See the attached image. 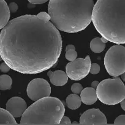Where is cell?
<instances>
[{"instance_id":"obj_30","label":"cell","mask_w":125,"mask_h":125,"mask_svg":"<svg viewBox=\"0 0 125 125\" xmlns=\"http://www.w3.org/2000/svg\"><path fill=\"white\" fill-rule=\"evenodd\" d=\"M80 124V123H78V122H73L72 123L71 125H79Z\"/></svg>"},{"instance_id":"obj_5","label":"cell","mask_w":125,"mask_h":125,"mask_svg":"<svg viewBox=\"0 0 125 125\" xmlns=\"http://www.w3.org/2000/svg\"><path fill=\"white\" fill-rule=\"evenodd\" d=\"M98 99L106 105H116L125 98V85L118 77L99 83L96 88Z\"/></svg>"},{"instance_id":"obj_19","label":"cell","mask_w":125,"mask_h":125,"mask_svg":"<svg viewBox=\"0 0 125 125\" xmlns=\"http://www.w3.org/2000/svg\"><path fill=\"white\" fill-rule=\"evenodd\" d=\"M83 90V86H82V85L79 83H74L71 86V91L72 92L74 93L77 94H80L81 93V92L82 91V90Z\"/></svg>"},{"instance_id":"obj_24","label":"cell","mask_w":125,"mask_h":125,"mask_svg":"<svg viewBox=\"0 0 125 125\" xmlns=\"http://www.w3.org/2000/svg\"><path fill=\"white\" fill-rule=\"evenodd\" d=\"M10 11L12 13H15L18 10V5L15 3H10L9 5Z\"/></svg>"},{"instance_id":"obj_28","label":"cell","mask_w":125,"mask_h":125,"mask_svg":"<svg viewBox=\"0 0 125 125\" xmlns=\"http://www.w3.org/2000/svg\"><path fill=\"white\" fill-rule=\"evenodd\" d=\"M121 107L123 109V110L125 111V98L121 102Z\"/></svg>"},{"instance_id":"obj_14","label":"cell","mask_w":125,"mask_h":125,"mask_svg":"<svg viewBox=\"0 0 125 125\" xmlns=\"http://www.w3.org/2000/svg\"><path fill=\"white\" fill-rule=\"evenodd\" d=\"M0 124L1 125H17L14 116L8 111L4 109H0Z\"/></svg>"},{"instance_id":"obj_3","label":"cell","mask_w":125,"mask_h":125,"mask_svg":"<svg viewBox=\"0 0 125 125\" xmlns=\"http://www.w3.org/2000/svg\"><path fill=\"white\" fill-rule=\"evenodd\" d=\"M92 21L107 40L125 44V0H98L93 10Z\"/></svg>"},{"instance_id":"obj_15","label":"cell","mask_w":125,"mask_h":125,"mask_svg":"<svg viewBox=\"0 0 125 125\" xmlns=\"http://www.w3.org/2000/svg\"><path fill=\"white\" fill-rule=\"evenodd\" d=\"M82 102L81 98L75 93L69 94L66 100L67 107L72 110H75L80 107Z\"/></svg>"},{"instance_id":"obj_12","label":"cell","mask_w":125,"mask_h":125,"mask_svg":"<svg viewBox=\"0 0 125 125\" xmlns=\"http://www.w3.org/2000/svg\"><path fill=\"white\" fill-rule=\"evenodd\" d=\"M80 98L83 103L86 105H92L98 100V95L96 89L93 87H87L82 90Z\"/></svg>"},{"instance_id":"obj_10","label":"cell","mask_w":125,"mask_h":125,"mask_svg":"<svg viewBox=\"0 0 125 125\" xmlns=\"http://www.w3.org/2000/svg\"><path fill=\"white\" fill-rule=\"evenodd\" d=\"M6 109L14 117H20L26 110V102L20 97H13L7 102Z\"/></svg>"},{"instance_id":"obj_17","label":"cell","mask_w":125,"mask_h":125,"mask_svg":"<svg viewBox=\"0 0 125 125\" xmlns=\"http://www.w3.org/2000/svg\"><path fill=\"white\" fill-rule=\"evenodd\" d=\"M12 80L8 75H1L0 76V89L1 90H10L11 88Z\"/></svg>"},{"instance_id":"obj_23","label":"cell","mask_w":125,"mask_h":125,"mask_svg":"<svg viewBox=\"0 0 125 125\" xmlns=\"http://www.w3.org/2000/svg\"><path fill=\"white\" fill-rule=\"evenodd\" d=\"M60 125H71V122L68 116H63L60 121Z\"/></svg>"},{"instance_id":"obj_7","label":"cell","mask_w":125,"mask_h":125,"mask_svg":"<svg viewBox=\"0 0 125 125\" xmlns=\"http://www.w3.org/2000/svg\"><path fill=\"white\" fill-rule=\"evenodd\" d=\"M91 61L90 57L77 58L68 63L66 71L69 79L73 80H80L88 75L90 72Z\"/></svg>"},{"instance_id":"obj_4","label":"cell","mask_w":125,"mask_h":125,"mask_svg":"<svg viewBox=\"0 0 125 125\" xmlns=\"http://www.w3.org/2000/svg\"><path fill=\"white\" fill-rule=\"evenodd\" d=\"M64 112L63 103L58 98H42L26 109L20 125H60Z\"/></svg>"},{"instance_id":"obj_16","label":"cell","mask_w":125,"mask_h":125,"mask_svg":"<svg viewBox=\"0 0 125 125\" xmlns=\"http://www.w3.org/2000/svg\"><path fill=\"white\" fill-rule=\"evenodd\" d=\"M90 47L92 52L99 53L104 51L105 48V43L103 42L101 38H96L90 42Z\"/></svg>"},{"instance_id":"obj_11","label":"cell","mask_w":125,"mask_h":125,"mask_svg":"<svg viewBox=\"0 0 125 125\" xmlns=\"http://www.w3.org/2000/svg\"><path fill=\"white\" fill-rule=\"evenodd\" d=\"M47 75L51 83L55 86H63L68 82L69 78L66 73L61 70L54 72L49 71Z\"/></svg>"},{"instance_id":"obj_6","label":"cell","mask_w":125,"mask_h":125,"mask_svg":"<svg viewBox=\"0 0 125 125\" xmlns=\"http://www.w3.org/2000/svg\"><path fill=\"white\" fill-rule=\"evenodd\" d=\"M104 66L112 77H118L125 72V47L121 45L111 47L104 56Z\"/></svg>"},{"instance_id":"obj_25","label":"cell","mask_w":125,"mask_h":125,"mask_svg":"<svg viewBox=\"0 0 125 125\" xmlns=\"http://www.w3.org/2000/svg\"><path fill=\"white\" fill-rule=\"evenodd\" d=\"M29 3L33 4H41L46 3L49 0H28Z\"/></svg>"},{"instance_id":"obj_1","label":"cell","mask_w":125,"mask_h":125,"mask_svg":"<svg viewBox=\"0 0 125 125\" xmlns=\"http://www.w3.org/2000/svg\"><path fill=\"white\" fill-rule=\"evenodd\" d=\"M49 13L25 15L9 21L0 33V56L12 70L25 74L53 66L62 50V38Z\"/></svg>"},{"instance_id":"obj_9","label":"cell","mask_w":125,"mask_h":125,"mask_svg":"<svg viewBox=\"0 0 125 125\" xmlns=\"http://www.w3.org/2000/svg\"><path fill=\"white\" fill-rule=\"evenodd\" d=\"M80 125H106L107 118L98 109H91L85 111L80 118Z\"/></svg>"},{"instance_id":"obj_18","label":"cell","mask_w":125,"mask_h":125,"mask_svg":"<svg viewBox=\"0 0 125 125\" xmlns=\"http://www.w3.org/2000/svg\"><path fill=\"white\" fill-rule=\"evenodd\" d=\"M77 53L75 50H69L66 52L65 57L68 61H74L77 58Z\"/></svg>"},{"instance_id":"obj_2","label":"cell","mask_w":125,"mask_h":125,"mask_svg":"<svg viewBox=\"0 0 125 125\" xmlns=\"http://www.w3.org/2000/svg\"><path fill=\"white\" fill-rule=\"evenodd\" d=\"M94 6L93 0H50L48 13L58 30L75 33L90 25Z\"/></svg>"},{"instance_id":"obj_13","label":"cell","mask_w":125,"mask_h":125,"mask_svg":"<svg viewBox=\"0 0 125 125\" xmlns=\"http://www.w3.org/2000/svg\"><path fill=\"white\" fill-rule=\"evenodd\" d=\"M0 10H1V19H0V28L5 27L9 22L10 19V9L6 2L4 0H0Z\"/></svg>"},{"instance_id":"obj_22","label":"cell","mask_w":125,"mask_h":125,"mask_svg":"<svg viewBox=\"0 0 125 125\" xmlns=\"http://www.w3.org/2000/svg\"><path fill=\"white\" fill-rule=\"evenodd\" d=\"M10 69L11 68L6 62H2L0 65V69H1V71L3 72V73H8Z\"/></svg>"},{"instance_id":"obj_20","label":"cell","mask_w":125,"mask_h":125,"mask_svg":"<svg viewBox=\"0 0 125 125\" xmlns=\"http://www.w3.org/2000/svg\"><path fill=\"white\" fill-rule=\"evenodd\" d=\"M100 71V66L97 63H93L91 65L90 73L92 74H98Z\"/></svg>"},{"instance_id":"obj_8","label":"cell","mask_w":125,"mask_h":125,"mask_svg":"<svg viewBox=\"0 0 125 125\" xmlns=\"http://www.w3.org/2000/svg\"><path fill=\"white\" fill-rule=\"evenodd\" d=\"M26 93L30 99L36 101L42 98L50 96L51 87L46 80L36 78L29 83L26 88Z\"/></svg>"},{"instance_id":"obj_29","label":"cell","mask_w":125,"mask_h":125,"mask_svg":"<svg viewBox=\"0 0 125 125\" xmlns=\"http://www.w3.org/2000/svg\"><path fill=\"white\" fill-rule=\"evenodd\" d=\"M121 79H122L123 81L125 82V73H123L122 74H121Z\"/></svg>"},{"instance_id":"obj_27","label":"cell","mask_w":125,"mask_h":125,"mask_svg":"<svg viewBox=\"0 0 125 125\" xmlns=\"http://www.w3.org/2000/svg\"><path fill=\"white\" fill-rule=\"evenodd\" d=\"M69 50H75V48L74 45H67L66 48V52Z\"/></svg>"},{"instance_id":"obj_21","label":"cell","mask_w":125,"mask_h":125,"mask_svg":"<svg viewBox=\"0 0 125 125\" xmlns=\"http://www.w3.org/2000/svg\"><path fill=\"white\" fill-rule=\"evenodd\" d=\"M115 125H125V115H121L118 116L114 121Z\"/></svg>"},{"instance_id":"obj_26","label":"cell","mask_w":125,"mask_h":125,"mask_svg":"<svg viewBox=\"0 0 125 125\" xmlns=\"http://www.w3.org/2000/svg\"><path fill=\"white\" fill-rule=\"evenodd\" d=\"M99 82L98 81H93L92 82V83H91V86H92L93 88L96 89L97 87H98V86L99 85Z\"/></svg>"}]
</instances>
